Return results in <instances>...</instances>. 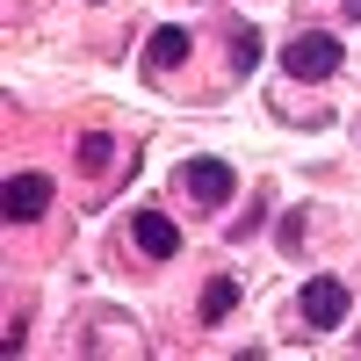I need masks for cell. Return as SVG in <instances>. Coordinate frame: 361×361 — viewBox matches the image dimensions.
I'll return each instance as SVG.
<instances>
[{"instance_id":"cell-5","label":"cell","mask_w":361,"mask_h":361,"mask_svg":"<svg viewBox=\"0 0 361 361\" xmlns=\"http://www.w3.org/2000/svg\"><path fill=\"white\" fill-rule=\"evenodd\" d=\"M51 209V180L44 173H8V217L29 224V217H44Z\"/></svg>"},{"instance_id":"cell-8","label":"cell","mask_w":361,"mask_h":361,"mask_svg":"<svg viewBox=\"0 0 361 361\" xmlns=\"http://www.w3.org/2000/svg\"><path fill=\"white\" fill-rule=\"evenodd\" d=\"M231 66H238V73L260 66V37H253V29H238V37H231Z\"/></svg>"},{"instance_id":"cell-4","label":"cell","mask_w":361,"mask_h":361,"mask_svg":"<svg viewBox=\"0 0 361 361\" xmlns=\"http://www.w3.org/2000/svg\"><path fill=\"white\" fill-rule=\"evenodd\" d=\"M231 188H238V173H231L224 159H188V195H195V202L217 209V202H231Z\"/></svg>"},{"instance_id":"cell-1","label":"cell","mask_w":361,"mask_h":361,"mask_svg":"<svg viewBox=\"0 0 361 361\" xmlns=\"http://www.w3.org/2000/svg\"><path fill=\"white\" fill-rule=\"evenodd\" d=\"M340 66H347V44L325 37V29H304L296 44H282V73L289 80H333Z\"/></svg>"},{"instance_id":"cell-3","label":"cell","mask_w":361,"mask_h":361,"mask_svg":"<svg viewBox=\"0 0 361 361\" xmlns=\"http://www.w3.org/2000/svg\"><path fill=\"white\" fill-rule=\"evenodd\" d=\"M130 238H137L145 260H173V253H180V224L159 217V209H137V217H130Z\"/></svg>"},{"instance_id":"cell-7","label":"cell","mask_w":361,"mask_h":361,"mask_svg":"<svg viewBox=\"0 0 361 361\" xmlns=\"http://www.w3.org/2000/svg\"><path fill=\"white\" fill-rule=\"evenodd\" d=\"M231 304H238V282H231V275H217V282L202 289V318H209V325H217V318H224Z\"/></svg>"},{"instance_id":"cell-9","label":"cell","mask_w":361,"mask_h":361,"mask_svg":"<svg viewBox=\"0 0 361 361\" xmlns=\"http://www.w3.org/2000/svg\"><path fill=\"white\" fill-rule=\"evenodd\" d=\"M109 159H116V152H109V137H80V166H87V173H102Z\"/></svg>"},{"instance_id":"cell-6","label":"cell","mask_w":361,"mask_h":361,"mask_svg":"<svg viewBox=\"0 0 361 361\" xmlns=\"http://www.w3.org/2000/svg\"><path fill=\"white\" fill-rule=\"evenodd\" d=\"M180 58H188V29H152V37H145V73H173Z\"/></svg>"},{"instance_id":"cell-2","label":"cell","mask_w":361,"mask_h":361,"mask_svg":"<svg viewBox=\"0 0 361 361\" xmlns=\"http://www.w3.org/2000/svg\"><path fill=\"white\" fill-rule=\"evenodd\" d=\"M296 304H304V325H318V333H333V325L347 318V282H333V275H311Z\"/></svg>"},{"instance_id":"cell-10","label":"cell","mask_w":361,"mask_h":361,"mask_svg":"<svg viewBox=\"0 0 361 361\" xmlns=\"http://www.w3.org/2000/svg\"><path fill=\"white\" fill-rule=\"evenodd\" d=\"M340 8H347V15H361V0H340Z\"/></svg>"}]
</instances>
